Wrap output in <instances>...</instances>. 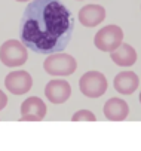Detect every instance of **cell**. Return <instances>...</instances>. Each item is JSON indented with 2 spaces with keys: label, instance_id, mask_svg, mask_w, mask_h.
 Listing matches in <instances>:
<instances>
[{
  "label": "cell",
  "instance_id": "cell-1",
  "mask_svg": "<svg viewBox=\"0 0 141 151\" xmlns=\"http://www.w3.org/2000/svg\"><path fill=\"white\" fill-rule=\"evenodd\" d=\"M73 31V15L59 0H31L21 17V42L40 55L65 50Z\"/></svg>",
  "mask_w": 141,
  "mask_h": 151
},
{
  "label": "cell",
  "instance_id": "cell-2",
  "mask_svg": "<svg viewBox=\"0 0 141 151\" xmlns=\"http://www.w3.org/2000/svg\"><path fill=\"white\" fill-rule=\"evenodd\" d=\"M43 68L54 77H67L77 70V61L68 53H52L43 61Z\"/></svg>",
  "mask_w": 141,
  "mask_h": 151
},
{
  "label": "cell",
  "instance_id": "cell-3",
  "mask_svg": "<svg viewBox=\"0 0 141 151\" xmlns=\"http://www.w3.org/2000/svg\"><path fill=\"white\" fill-rule=\"evenodd\" d=\"M27 59H28V52L21 40L11 39L0 46V61L9 68L21 67L27 62Z\"/></svg>",
  "mask_w": 141,
  "mask_h": 151
},
{
  "label": "cell",
  "instance_id": "cell-4",
  "mask_svg": "<svg viewBox=\"0 0 141 151\" xmlns=\"http://www.w3.org/2000/svg\"><path fill=\"white\" fill-rule=\"evenodd\" d=\"M108 83L101 71H86L79 79V89L88 98H100L107 92Z\"/></svg>",
  "mask_w": 141,
  "mask_h": 151
},
{
  "label": "cell",
  "instance_id": "cell-5",
  "mask_svg": "<svg viewBox=\"0 0 141 151\" xmlns=\"http://www.w3.org/2000/svg\"><path fill=\"white\" fill-rule=\"evenodd\" d=\"M122 43H123V30L116 24H110V25L103 27L101 30H98V33L94 37V45L101 52L111 53Z\"/></svg>",
  "mask_w": 141,
  "mask_h": 151
},
{
  "label": "cell",
  "instance_id": "cell-6",
  "mask_svg": "<svg viewBox=\"0 0 141 151\" xmlns=\"http://www.w3.org/2000/svg\"><path fill=\"white\" fill-rule=\"evenodd\" d=\"M5 86L14 95H24V93L30 92V89L33 86V79H31L28 71L15 70V71H11L6 76Z\"/></svg>",
  "mask_w": 141,
  "mask_h": 151
},
{
  "label": "cell",
  "instance_id": "cell-7",
  "mask_svg": "<svg viewBox=\"0 0 141 151\" xmlns=\"http://www.w3.org/2000/svg\"><path fill=\"white\" fill-rule=\"evenodd\" d=\"M45 96L52 104H56V105L64 104L72 96V86H70L67 80H61V79L49 80L48 85L45 86Z\"/></svg>",
  "mask_w": 141,
  "mask_h": 151
},
{
  "label": "cell",
  "instance_id": "cell-8",
  "mask_svg": "<svg viewBox=\"0 0 141 151\" xmlns=\"http://www.w3.org/2000/svg\"><path fill=\"white\" fill-rule=\"evenodd\" d=\"M46 104L39 96H30L21 104V122H40L46 116Z\"/></svg>",
  "mask_w": 141,
  "mask_h": 151
},
{
  "label": "cell",
  "instance_id": "cell-9",
  "mask_svg": "<svg viewBox=\"0 0 141 151\" xmlns=\"http://www.w3.org/2000/svg\"><path fill=\"white\" fill-rule=\"evenodd\" d=\"M103 113L106 116L107 120H111V122H123L128 119L129 116V105L126 101L117 98V96H113L110 99L106 101L104 104V108H103Z\"/></svg>",
  "mask_w": 141,
  "mask_h": 151
},
{
  "label": "cell",
  "instance_id": "cell-10",
  "mask_svg": "<svg viewBox=\"0 0 141 151\" xmlns=\"http://www.w3.org/2000/svg\"><path fill=\"white\" fill-rule=\"evenodd\" d=\"M104 19H106V9L101 5L91 3V5L83 6L79 11V21L83 27H88V28L97 27Z\"/></svg>",
  "mask_w": 141,
  "mask_h": 151
},
{
  "label": "cell",
  "instance_id": "cell-11",
  "mask_svg": "<svg viewBox=\"0 0 141 151\" xmlns=\"http://www.w3.org/2000/svg\"><path fill=\"white\" fill-rule=\"evenodd\" d=\"M113 86L122 95H132L140 86V79L134 71H120L113 80Z\"/></svg>",
  "mask_w": 141,
  "mask_h": 151
},
{
  "label": "cell",
  "instance_id": "cell-12",
  "mask_svg": "<svg viewBox=\"0 0 141 151\" xmlns=\"http://www.w3.org/2000/svg\"><path fill=\"white\" fill-rule=\"evenodd\" d=\"M110 58L116 65H119L122 68H128L137 62V50L131 45L122 43L116 50H113L110 53Z\"/></svg>",
  "mask_w": 141,
  "mask_h": 151
},
{
  "label": "cell",
  "instance_id": "cell-13",
  "mask_svg": "<svg viewBox=\"0 0 141 151\" xmlns=\"http://www.w3.org/2000/svg\"><path fill=\"white\" fill-rule=\"evenodd\" d=\"M73 122H97V116L89 110H79L72 117Z\"/></svg>",
  "mask_w": 141,
  "mask_h": 151
},
{
  "label": "cell",
  "instance_id": "cell-14",
  "mask_svg": "<svg viewBox=\"0 0 141 151\" xmlns=\"http://www.w3.org/2000/svg\"><path fill=\"white\" fill-rule=\"evenodd\" d=\"M6 104H8V96L3 91H0V111L6 107Z\"/></svg>",
  "mask_w": 141,
  "mask_h": 151
},
{
  "label": "cell",
  "instance_id": "cell-15",
  "mask_svg": "<svg viewBox=\"0 0 141 151\" xmlns=\"http://www.w3.org/2000/svg\"><path fill=\"white\" fill-rule=\"evenodd\" d=\"M17 2H21V3H24V2H31V0H17Z\"/></svg>",
  "mask_w": 141,
  "mask_h": 151
},
{
  "label": "cell",
  "instance_id": "cell-16",
  "mask_svg": "<svg viewBox=\"0 0 141 151\" xmlns=\"http://www.w3.org/2000/svg\"><path fill=\"white\" fill-rule=\"evenodd\" d=\"M140 104H141V92H140Z\"/></svg>",
  "mask_w": 141,
  "mask_h": 151
}]
</instances>
